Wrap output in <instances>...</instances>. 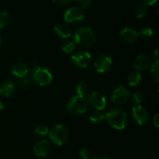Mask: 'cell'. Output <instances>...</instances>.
<instances>
[{
    "label": "cell",
    "instance_id": "obj_1",
    "mask_svg": "<svg viewBox=\"0 0 159 159\" xmlns=\"http://www.w3.org/2000/svg\"><path fill=\"white\" fill-rule=\"evenodd\" d=\"M107 123L116 130H123L128 125V115L121 108H111L105 114Z\"/></svg>",
    "mask_w": 159,
    "mask_h": 159
},
{
    "label": "cell",
    "instance_id": "obj_2",
    "mask_svg": "<svg viewBox=\"0 0 159 159\" xmlns=\"http://www.w3.org/2000/svg\"><path fill=\"white\" fill-rule=\"evenodd\" d=\"M96 41V34L94 31L88 26L77 28L74 33V42L82 48H90Z\"/></svg>",
    "mask_w": 159,
    "mask_h": 159
},
{
    "label": "cell",
    "instance_id": "obj_3",
    "mask_svg": "<svg viewBox=\"0 0 159 159\" xmlns=\"http://www.w3.org/2000/svg\"><path fill=\"white\" fill-rule=\"evenodd\" d=\"M89 106L87 97L75 95L68 100L65 104V109L73 116H81L88 111Z\"/></svg>",
    "mask_w": 159,
    "mask_h": 159
},
{
    "label": "cell",
    "instance_id": "obj_4",
    "mask_svg": "<svg viewBox=\"0 0 159 159\" xmlns=\"http://www.w3.org/2000/svg\"><path fill=\"white\" fill-rule=\"evenodd\" d=\"M30 78L32 82L34 83L35 85L40 87H45L52 82L53 75L48 68L38 65L36 67H33L30 74Z\"/></svg>",
    "mask_w": 159,
    "mask_h": 159
},
{
    "label": "cell",
    "instance_id": "obj_5",
    "mask_svg": "<svg viewBox=\"0 0 159 159\" xmlns=\"http://www.w3.org/2000/svg\"><path fill=\"white\" fill-rule=\"evenodd\" d=\"M48 139L53 144L57 146H62L68 142L69 130L65 126L58 124L48 131Z\"/></svg>",
    "mask_w": 159,
    "mask_h": 159
},
{
    "label": "cell",
    "instance_id": "obj_6",
    "mask_svg": "<svg viewBox=\"0 0 159 159\" xmlns=\"http://www.w3.org/2000/svg\"><path fill=\"white\" fill-rule=\"evenodd\" d=\"M89 105L92 106L96 111H103L107 106V100L105 96L100 91L90 92L87 97Z\"/></svg>",
    "mask_w": 159,
    "mask_h": 159
},
{
    "label": "cell",
    "instance_id": "obj_7",
    "mask_svg": "<svg viewBox=\"0 0 159 159\" xmlns=\"http://www.w3.org/2000/svg\"><path fill=\"white\" fill-rule=\"evenodd\" d=\"M72 62L78 68H88L92 61V57L89 52L85 50L75 51L71 56Z\"/></svg>",
    "mask_w": 159,
    "mask_h": 159
},
{
    "label": "cell",
    "instance_id": "obj_8",
    "mask_svg": "<svg viewBox=\"0 0 159 159\" xmlns=\"http://www.w3.org/2000/svg\"><path fill=\"white\" fill-rule=\"evenodd\" d=\"M130 97V91L125 86H118L116 87L111 95L112 102L116 105H123L128 102Z\"/></svg>",
    "mask_w": 159,
    "mask_h": 159
},
{
    "label": "cell",
    "instance_id": "obj_9",
    "mask_svg": "<svg viewBox=\"0 0 159 159\" xmlns=\"http://www.w3.org/2000/svg\"><path fill=\"white\" fill-rule=\"evenodd\" d=\"M113 64L112 58L107 54H100L98 55L93 62L95 70L100 74H104L110 70Z\"/></svg>",
    "mask_w": 159,
    "mask_h": 159
},
{
    "label": "cell",
    "instance_id": "obj_10",
    "mask_svg": "<svg viewBox=\"0 0 159 159\" xmlns=\"http://www.w3.org/2000/svg\"><path fill=\"white\" fill-rule=\"evenodd\" d=\"M63 19L67 23L75 24L81 22L85 19V14L83 9L77 7H73L68 8L63 15Z\"/></svg>",
    "mask_w": 159,
    "mask_h": 159
},
{
    "label": "cell",
    "instance_id": "obj_11",
    "mask_svg": "<svg viewBox=\"0 0 159 159\" xmlns=\"http://www.w3.org/2000/svg\"><path fill=\"white\" fill-rule=\"evenodd\" d=\"M131 116L134 122L140 126L146 124L149 120V112L148 110L142 105H135L131 109Z\"/></svg>",
    "mask_w": 159,
    "mask_h": 159
},
{
    "label": "cell",
    "instance_id": "obj_12",
    "mask_svg": "<svg viewBox=\"0 0 159 159\" xmlns=\"http://www.w3.org/2000/svg\"><path fill=\"white\" fill-rule=\"evenodd\" d=\"M33 152H34V156L37 157H47L50 152L49 142L48 140H40V141H38L34 144V146L33 148Z\"/></svg>",
    "mask_w": 159,
    "mask_h": 159
},
{
    "label": "cell",
    "instance_id": "obj_13",
    "mask_svg": "<svg viewBox=\"0 0 159 159\" xmlns=\"http://www.w3.org/2000/svg\"><path fill=\"white\" fill-rule=\"evenodd\" d=\"M120 37L123 39L124 42H126L128 44H134L140 38L139 33L131 27L123 28L120 32Z\"/></svg>",
    "mask_w": 159,
    "mask_h": 159
},
{
    "label": "cell",
    "instance_id": "obj_14",
    "mask_svg": "<svg viewBox=\"0 0 159 159\" xmlns=\"http://www.w3.org/2000/svg\"><path fill=\"white\" fill-rule=\"evenodd\" d=\"M151 63H152L151 59L147 55L141 54V55H138L134 59L132 65H133V68L137 71H144L150 67Z\"/></svg>",
    "mask_w": 159,
    "mask_h": 159
},
{
    "label": "cell",
    "instance_id": "obj_15",
    "mask_svg": "<svg viewBox=\"0 0 159 159\" xmlns=\"http://www.w3.org/2000/svg\"><path fill=\"white\" fill-rule=\"evenodd\" d=\"M29 72H30L29 66L24 62H17L13 64V66L11 67V74L18 79L27 76Z\"/></svg>",
    "mask_w": 159,
    "mask_h": 159
},
{
    "label": "cell",
    "instance_id": "obj_16",
    "mask_svg": "<svg viewBox=\"0 0 159 159\" xmlns=\"http://www.w3.org/2000/svg\"><path fill=\"white\" fill-rule=\"evenodd\" d=\"M54 33L61 39H68L72 35V31L66 23H58L53 28Z\"/></svg>",
    "mask_w": 159,
    "mask_h": 159
},
{
    "label": "cell",
    "instance_id": "obj_17",
    "mask_svg": "<svg viewBox=\"0 0 159 159\" xmlns=\"http://www.w3.org/2000/svg\"><path fill=\"white\" fill-rule=\"evenodd\" d=\"M16 86L11 81H5L0 84V95L4 97H10L15 93Z\"/></svg>",
    "mask_w": 159,
    "mask_h": 159
},
{
    "label": "cell",
    "instance_id": "obj_18",
    "mask_svg": "<svg viewBox=\"0 0 159 159\" xmlns=\"http://www.w3.org/2000/svg\"><path fill=\"white\" fill-rule=\"evenodd\" d=\"M75 95H77V96H85L86 97V95L89 92V86H88L87 82L84 80L78 81L75 87Z\"/></svg>",
    "mask_w": 159,
    "mask_h": 159
},
{
    "label": "cell",
    "instance_id": "obj_19",
    "mask_svg": "<svg viewBox=\"0 0 159 159\" xmlns=\"http://www.w3.org/2000/svg\"><path fill=\"white\" fill-rule=\"evenodd\" d=\"M143 80V75L139 72H132L128 76V85L130 87H136L138 86Z\"/></svg>",
    "mask_w": 159,
    "mask_h": 159
},
{
    "label": "cell",
    "instance_id": "obj_20",
    "mask_svg": "<svg viewBox=\"0 0 159 159\" xmlns=\"http://www.w3.org/2000/svg\"><path fill=\"white\" fill-rule=\"evenodd\" d=\"M89 120L94 124H101L105 120V114H102L100 111H95L90 115Z\"/></svg>",
    "mask_w": 159,
    "mask_h": 159
},
{
    "label": "cell",
    "instance_id": "obj_21",
    "mask_svg": "<svg viewBox=\"0 0 159 159\" xmlns=\"http://www.w3.org/2000/svg\"><path fill=\"white\" fill-rule=\"evenodd\" d=\"M150 72H151V75L152 77L155 79L156 82L159 81V61L158 60H156L153 63H151L150 65Z\"/></svg>",
    "mask_w": 159,
    "mask_h": 159
},
{
    "label": "cell",
    "instance_id": "obj_22",
    "mask_svg": "<svg viewBox=\"0 0 159 159\" xmlns=\"http://www.w3.org/2000/svg\"><path fill=\"white\" fill-rule=\"evenodd\" d=\"M134 13H135V16L138 19H143V18H144L147 15L148 8H147L146 6H144V5L142 4V5H139V6L136 7V8L134 10Z\"/></svg>",
    "mask_w": 159,
    "mask_h": 159
},
{
    "label": "cell",
    "instance_id": "obj_23",
    "mask_svg": "<svg viewBox=\"0 0 159 159\" xmlns=\"http://www.w3.org/2000/svg\"><path fill=\"white\" fill-rule=\"evenodd\" d=\"M75 43L74 42V40H67L65 41L62 46H61V49L63 52L67 53V54H70L72 53L75 49Z\"/></svg>",
    "mask_w": 159,
    "mask_h": 159
},
{
    "label": "cell",
    "instance_id": "obj_24",
    "mask_svg": "<svg viewBox=\"0 0 159 159\" xmlns=\"http://www.w3.org/2000/svg\"><path fill=\"white\" fill-rule=\"evenodd\" d=\"M48 131H49V129L46 125H43V124H39L34 129V134H36L37 136H42V137L47 136L48 134Z\"/></svg>",
    "mask_w": 159,
    "mask_h": 159
},
{
    "label": "cell",
    "instance_id": "obj_25",
    "mask_svg": "<svg viewBox=\"0 0 159 159\" xmlns=\"http://www.w3.org/2000/svg\"><path fill=\"white\" fill-rule=\"evenodd\" d=\"M139 33V36L140 37H142V38H143V39H149V38H151L152 36H153V34H154V31H153V29L152 28H150V27H144V28H143L140 32H138Z\"/></svg>",
    "mask_w": 159,
    "mask_h": 159
},
{
    "label": "cell",
    "instance_id": "obj_26",
    "mask_svg": "<svg viewBox=\"0 0 159 159\" xmlns=\"http://www.w3.org/2000/svg\"><path fill=\"white\" fill-rule=\"evenodd\" d=\"M144 100V94L142 91H136L132 97H131V102L132 103L136 104V105H140Z\"/></svg>",
    "mask_w": 159,
    "mask_h": 159
},
{
    "label": "cell",
    "instance_id": "obj_27",
    "mask_svg": "<svg viewBox=\"0 0 159 159\" xmlns=\"http://www.w3.org/2000/svg\"><path fill=\"white\" fill-rule=\"evenodd\" d=\"M9 21V15L7 11H0V29H4Z\"/></svg>",
    "mask_w": 159,
    "mask_h": 159
},
{
    "label": "cell",
    "instance_id": "obj_28",
    "mask_svg": "<svg viewBox=\"0 0 159 159\" xmlns=\"http://www.w3.org/2000/svg\"><path fill=\"white\" fill-rule=\"evenodd\" d=\"M79 156L82 159H90L92 157V151L87 147H84L79 151Z\"/></svg>",
    "mask_w": 159,
    "mask_h": 159
},
{
    "label": "cell",
    "instance_id": "obj_29",
    "mask_svg": "<svg viewBox=\"0 0 159 159\" xmlns=\"http://www.w3.org/2000/svg\"><path fill=\"white\" fill-rule=\"evenodd\" d=\"M31 82H32L31 78L25 76V77L20 79V81H19V86H20V88H22V89H25V88H28V87L31 85Z\"/></svg>",
    "mask_w": 159,
    "mask_h": 159
},
{
    "label": "cell",
    "instance_id": "obj_30",
    "mask_svg": "<svg viewBox=\"0 0 159 159\" xmlns=\"http://www.w3.org/2000/svg\"><path fill=\"white\" fill-rule=\"evenodd\" d=\"M92 3V0H79L78 4H79V7L81 9H86L88 8Z\"/></svg>",
    "mask_w": 159,
    "mask_h": 159
},
{
    "label": "cell",
    "instance_id": "obj_31",
    "mask_svg": "<svg viewBox=\"0 0 159 159\" xmlns=\"http://www.w3.org/2000/svg\"><path fill=\"white\" fill-rule=\"evenodd\" d=\"M72 0H52V2L59 6V7H64V6H67L71 3Z\"/></svg>",
    "mask_w": 159,
    "mask_h": 159
},
{
    "label": "cell",
    "instance_id": "obj_32",
    "mask_svg": "<svg viewBox=\"0 0 159 159\" xmlns=\"http://www.w3.org/2000/svg\"><path fill=\"white\" fill-rule=\"evenodd\" d=\"M153 125L157 128V129H158L159 128V114L158 113H157L155 116H154V117H153Z\"/></svg>",
    "mask_w": 159,
    "mask_h": 159
},
{
    "label": "cell",
    "instance_id": "obj_33",
    "mask_svg": "<svg viewBox=\"0 0 159 159\" xmlns=\"http://www.w3.org/2000/svg\"><path fill=\"white\" fill-rule=\"evenodd\" d=\"M157 2V0H142V3L143 5L148 7V6H153L155 5L156 3Z\"/></svg>",
    "mask_w": 159,
    "mask_h": 159
},
{
    "label": "cell",
    "instance_id": "obj_34",
    "mask_svg": "<svg viewBox=\"0 0 159 159\" xmlns=\"http://www.w3.org/2000/svg\"><path fill=\"white\" fill-rule=\"evenodd\" d=\"M158 56H159V51L157 48H155L153 51H152V57L156 60H158Z\"/></svg>",
    "mask_w": 159,
    "mask_h": 159
},
{
    "label": "cell",
    "instance_id": "obj_35",
    "mask_svg": "<svg viewBox=\"0 0 159 159\" xmlns=\"http://www.w3.org/2000/svg\"><path fill=\"white\" fill-rule=\"evenodd\" d=\"M90 159H111L108 157H105V156H99V157H91Z\"/></svg>",
    "mask_w": 159,
    "mask_h": 159
},
{
    "label": "cell",
    "instance_id": "obj_36",
    "mask_svg": "<svg viewBox=\"0 0 159 159\" xmlns=\"http://www.w3.org/2000/svg\"><path fill=\"white\" fill-rule=\"evenodd\" d=\"M4 110V103L0 101V113Z\"/></svg>",
    "mask_w": 159,
    "mask_h": 159
},
{
    "label": "cell",
    "instance_id": "obj_37",
    "mask_svg": "<svg viewBox=\"0 0 159 159\" xmlns=\"http://www.w3.org/2000/svg\"><path fill=\"white\" fill-rule=\"evenodd\" d=\"M1 46H2V37L0 35V48H1Z\"/></svg>",
    "mask_w": 159,
    "mask_h": 159
},
{
    "label": "cell",
    "instance_id": "obj_38",
    "mask_svg": "<svg viewBox=\"0 0 159 159\" xmlns=\"http://www.w3.org/2000/svg\"><path fill=\"white\" fill-rule=\"evenodd\" d=\"M75 1H76V2H78V1H79V0H75Z\"/></svg>",
    "mask_w": 159,
    "mask_h": 159
}]
</instances>
